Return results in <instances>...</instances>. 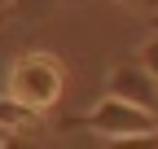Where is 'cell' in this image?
Listing matches in <instances>:
<instances>
[{
  "instance_id": "1",
  "label": "cell",
  "mask_w": 158,
  "mask_h": 149,
  "mask_svg": "<svg viewBox=\"0 0 158 149\" xmlns=\"http://www.w3.org/2000/svg\"><path fill=\"white\" fill-rule=\"evenodd\" d=\"M5 88H9L22 105H31V110L44 114L48 105L62 101L66 66L57 62L53 53H22V57L9 62V70H5Z\"/></svg>"
},
{
  "instance_id": "2",
  "label": "cell",
  "mask_w": 158,
  "mask_h": 149,
  "mask_svg": "<svg viewBox=\"0 0 158 149\" xmlns=\"http://www.w3.org/2000/svg\"><path fill=\"white\" fill-rule=\"evenodd\" d=\"M84 127H88L92 136L110 140V145H123L127 136H154L158 132V114L145 110V105H136V101H127V97L106 92V97L88 110Z\"/></svg>"
},
{
  "instance_id": "3",
  "label": "cell",
  "mask_w": 158,
  "mask_h": 149,
  "mask_svg": "<svg viewBox=\"0 0 158 149\" xmlns=\"http://www.w3.org/2000/svg\"><path fill=\"white\" fill-rule=\"evenodd\" d=\"M106 92H114V97H127L136 105H145L158 114V79H154V70L145 57H136V62H118L110 70V79H106Z\"/></svg>"
},
{
  "instance_id": "4",
  "label": "cell",
  "mask_w": 158,
  "mask_h": 149,
  "mask_svg": "<svg viewBox=\"0 0 158 149\" xmlns=\"http://www.w3.org/2000/svg\"><path fill=\"white\" fill-rule=\"evenodd\" d=\"M35 119H40V110L22 105L13 92H0V132H22V127H31Z\"/></svg>"
},
{
  "instance_id": "5",
  "label": "cell",
  "mask_w": 158,
  "mask_h": 149,
  "mask_svg": "<svg viewBox=\"0 0 158 149\" xmlns=\"http://www.w3.org/2000/svg\"><path fill=\"white\" fill-rule=\"evenodd\" d=\"M53 5H57V0H13V9H18V13H27V18H44Z\"/></svg>"
},
{
  "instance_id": "6",
  "label": "cell",
  "mask_w": 158,
  "mask_h": 149,
  "mask_svg": "<svg viewBox=\"0 0 158 149\" xmlns=\"http://www.w3.org/2000/svg\"><path fill=\"white\" fill-rule=\"evenodd\" d=\"M141 57L149 62V70H154V79H158V35H154V40H145V48H141Z\"/></svg>"
},
{
  "instance_id": "7",
  "label": "cell",
  "mask_w": 158,
  "mask_h": 149,
  "mask_svg": "<svg viewBox=\"0 0 158 149\" xmlns=\"http://www.w3.org/2000/svg\"><path fill=\"white\" fill-rule=\"evenodd\" d=\"M9 66V40H5V31H0V70Z\"/></svg>"
},
{
  "instance_id": "8",
  "label": "cell",
  "mask_w": 158,
  "mask_h": 149,
  "mask_svg": "<svg viewBox=\"0 0 158 149\" xmlns=\"http://www.w3.org/2000/svg\"><path fill=\"white\" fill-rule=\"evenodd\" d=\"M9 9H13V0H0V13H9Z\"/></svg>"
},
{
  "instance_id": "9",
  "label": "cell",
  "mask_w": 158,
  "mask_h": 149,
  "mask_svg": "<svg viewBox=\"0 0 158 149\" xmlns=\"http://www.w3.org/2000/svg\"><path fill=\"white\" fill-rule=\"evenodd\" d=\"M141 5H149V9H158V0H141Z\"/></svg>"
},
{
  "instance_id": "10",
  "label": "cell",
  "mask_w": 158,
  "mask_h": 149,
  "mask_svg": "<svg viewBox=\"0 0 158 149\" xmlns=\"http://www.w3.org/2000/svg\"><path fill=\"white\" fill-rule=\"evenodd\" d=\"M0 136H5V132H0Z\"/></svg>"
}]
</instances>
